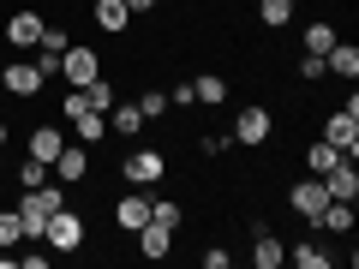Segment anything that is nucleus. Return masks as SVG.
Listing matches in <instances>:
<instances>
[{"label":"nucleus","mask_w":359,"mask_h":269,"mask_svg":"<svg viewBox=\"0 0 359 269\" xmlns=\"http://www.w3.org/2000/svg\"><path fill=\"white\" fill-rule=\"evenodd\" d=\"M66 198H60V186H30L25 198H18V221H25V245L30 240H42V228H48V216L60 209Z\"/></svg>","instance_id":"1"},{"label":"nucleus","mask_w":359,"mask_h":269,"mask_svg":"<svg viewBox=\"0 0 359 269\" xmlns=\"http://www.w3.org/2000/svg\"><path fill=\"white\" fill-rule=\"evenodd\" d=\"M84 240H90V228H84V216H78L72 204H60L48 216V228H42V245H48V251H84Z\"/></svg>","instance_id":"2"},{"label":"nucleus","mask_w":359,"mask_h":269,"mask_svg":"<svg viewBox=\"0 0 359 269\" xmlns=\"http://www.w3.org/2000/svg\"><path fill=\"white\" fill-rule=\"evenodd\" d=\"M318 138H330L341 156H359V96H347L341 108L323 114V132H318Z\"/></svg>","instance_id":"3"},{"label":"nucleus","mask_w":359,"mask_h":269,"mask_svg":"<svg viewBox=\"0 0 359 269\" xmlns=\"http://www.w3.org/2000/svg\"><path fill=\"white\" fill-rule=\"evenodd\" d=\"M276 138V114L257 102H245L240 114H233V144H245V150H264V144Z\"/></svg>","instance_id":"4"},{"label":"nucleus","mask_w":359,"mask_h":269,"mask_svg":"<svg viewBox=\"0 0 359 269\" xmlns=\"http://www.w3.org/2000/svg\"><path fill=\"white\" fill-rule=\"evenodd\" d=\"M120 174H126L132 186H162V179H168V156L150 150V144H132L126 162H120Z\"/></svg>","instance_id":"5"},{"label":"nucleus","mask_w":359,"mask_h":269,"mask_svg":"<svg viewBox=\"0 0 359 269\" xmlns=\"http://www.w3.org/2000/svg\"><path fill=\"white\" fill-rule=\"evenodd\" d=\"M0 90L18 96V102H36L42 90H48V78L36 72V60H6V66H0Z\"/></svg>","instance_id":"6"},{"label":"nucleus","mask_w":359,"mask_h":269,"mask_svg":"<svg viewBox=\"0 0 359 269\" xmlns=\"http://www.w3.org/2000/svg\"><path fill=\"white\" fill-rule=\"evenodd\" d=\"M60 78H66L72 90H84L90 78H102V54L90 48V42H72V48L60 54Z\"/></svg>","instance_id":"7"},{"label":"nucleus","mask_w":359,"mask_h":269,"mask_svg":"<svg viewBox=\"0 0 359 269\" xmlns=\"http://www.w3.org/2000/svg\"><path fill=\"white\" fill-rule=\"evenodd\" d=\"M42 25H48V18H42L36 6H13V18H6V30H0V36H6V48H13V54H25V48H36Z\"/></svg>","instance_id":"8"},{"label":"nucleus","mask_w":359,"mask_h":269,"mask_svg":"<svg viewBox=\"0 0 359 269\" xmlns=\"http://www.w3.org/2000/svg\"><path fill=\"white\" fill-rule=\"evenodd\" d=\"M323 204H330V192H323L318 174H306V179H294V186H287V209H294L299 221H318Z\"/></svg>","instance_id":"9"},{"label":"nucleus","mask_w":359,"mask_h":269,"mask_svg":"<svg viewBox=\"0 0 359 269\" xmlns=\"http://www.w3.org/2000/svg\"><path fill=\"white\" fill-rule=\"evenodd\" d=\"M54 174H60V186L90 179V144H60V156H54Z\"/></svg>","instance_id":"10"},{"label":"nucleus","mask_w":359,"mask_h":269,"mask_svg":"<svg viewBox=\"0 0 359 269\" xmlns=\"http://www.w3.org/2000/svg\"><path fill=\"white\" fill-rule=\"evenodd\" d=\"M90 25H96V30H108V36H126V30H132L126 0H90Z\"/></svg>","instance_id":"11"},{"label":"nucleus","mask_w":359,"mask_h":269,"mask_svg":"<svg viewBox=\"0 0 359 269\" xmlns=\"http://www.w3.org/2000/svg\"><path fill=\"white\" fill-rule=\"evenodd\" d=\"M323 192L341 198V204H353V198H359V167H353V156H341V162L323 174Z\"/></svg>","instance_id":"12"},{"label":"nucleus","mask_w":359,"mask_h":269,"mask_svg":"<svg viewBox=\"0 0 359 269\" xmlns=\"http://www.w3.org/2000/svg\"><path fill=\"white\" fill-rule=\"evenodd\" d=\"M132 240H138V257H150V263H162V257L174 251V228H162V221H144Z\"/></svg>","instance_id":"13"},{"label":"nucleus","mask_w":359,"mask_h":269,"mask_svg":"<svg viewBox=\"0 0 359 269\" xmlns=\"http://www.w3.org/2000/svg\"><path fill=\"white\" fill-rule=\"evenodd\" d=\"M144 221H150V198H144V192L114 198V228H120V233H138Z\"/></svg>","instance_id":"14"},{"label":"nucleus","mask_w":359,"mask_h":269,"mask_svg":"<svg viewBox=\"0 0 359 269\" xmlns=\"http://www.w3.org/2000/svg\"><path fill=\"white\" fill-rule=\"evenodd\" d=\"M60 144H66V138H60V126H54V120H42V126H30L25 150L36 156V162H48V167H54V156H60Z\"/></svg>","instance_id":"15"},{"label":"nucleus","mask_w":359,"mask_h":269,"mask_svg":"<svg viewBox=\"0 0 359 269\" xmlns=\"http://www.w3.org/2000/svg\"><path fill=\"white\" fill-rule=\"evenodd\" d=\"M323 72H335V78L353 84V78H359V42H341V36H335V48L323 54Z\"/></svg>","instance_id":"16"},{"label":"nucleus","mask_w":359,"mask_h":269,"mask_svg":"<svg viewBox=\"0 0 359 269\" xmlns=\"http://www.w3.org/2000/svg\"><path fill=\"white\" fill-rule=\"evenodd\" d=\"M353 204H341V198H330V204H323L318 209V221H311V228H318V233H353Z\"/></svg>","instance_id":"17"},{"label":"nucleus","mask_w":359,"mask_h":269,"mask_svg":"<svg viewBox=\"0 0 359 269\" xmlns=\"http://www.w3.org/2000/svg\"><path fill=\"white\" fill-rule=\"evenodd\" d=\"M192 96H198L204 108H222V102L233 96V84H228L222 72H198V78H192Z\"/></svg>","instance_id":"18"},{"label":"nucleus","mask_w":359,"mask_h":269,"mask_svg":"<svg viewBox=\"0 0 359 269\" xmlns=\"http://www.w3.org/2000/svg\"><path fill=\"white\" fill-rule=\"evenodd\" d=\"M144 126H150V120L138 114V102H114L108 108V132H114V138H138Z\"/></svg>","instance_id":"19"},{"label":"nucleus","mask_w":359,"mask_h":269,"mask_svg":"<svg viewBox=\"0 0 359 269\" xmlns=\"http://www.w3.org/2000/svg\"><path fill=\"white\" fill-rule=\"evenodd\" d=\"M252 263H257V269H282V263H287V245L276 240L269 228H264V233H252Z\"/></svg>","instance_id":"20"},{"label":"nucleus","mask_w":359,"mask_h":269,"mask_svg":"<svg viewBox=\"0 0 359 269\" xmlns=\"http://www.w3.org/2000/svg\"><path fill=\"white\" fill-rule=\"evenodd\" d=\"M299 162H306V174H318V179H323V174H330L335 162H341V150H335L330 138H311L306 150H299Z\"/></svg>","instance_id":"21"},{"label":"nucleus","mask_w":359,"mask_h":269,"mask_svg":"<svg viewBox=\"0 0 359 269\" xmlns=\"http://www.w3.org/2000/svg\"><path fill=\"white\" fill-rule=\"evenodd\" d=\"M287 263L294 269H330L335 257L323 251V240H299V245H287Z\"/></svg>","instance_id":"22"},{"label":"nucleus","mask_w":359,"mask_h":269,"mask_svg":"<svg viewBox=\"0 0 359 269\" xmlns=\"http://www.w3.org/2000/svg\"><path fill=\"white\" fill-rule=\"evenodd\" d=\"M66 126H72V138H78V144H90V150L108 138V114H96V108H90V114H78V120H66Z\"/></svg>","instance_id":"23"},{"label":"nucleus","mask_w":359,"mask_h":269,"mask_svg":"<svg viewBox=\"0 0 359 269\" xmlns=\"http://www.w3.org/2000/svg\"><path fill=\"white\" fill-rule=\"evenodd\" d=\"M335 48V25L330 18H311L306 25V42H299V54H330Z\"/></svg>","instance_id":"24"},{"label":"nucleus","mask_w":359,"mask_h":269,"mask_svg":"<svg viewBox=\"0 0 359 269\" xmlns=\"http://www.w3.org/2000/svg\"><path fill=\"white\" fill-rule=\"evenodd\" d=\"M84 102L96 108V114H108V108L120 102V90H114V78H108V72H102V78H90V84H84Z\"/></svg>","instance_id":"25"},{"label":"nucleus","mask_w":359,"mask_h":269,"mask_svg":"<svg viewBox=\"0 0 359 269\" xmlns=\"http://www.w3.org/2000/svg\"><path fill=\"white\" fill-rule=\"evenodd\" d=\"M294 6H299V0H257V25H264V30H282L287 18H294Z\"/></svg>","instance_id":"26"},{"label":"nucleus","mask_w":359,"mask_h":269,"mask_svg":"<svg viewBox=\"0 0 359 269\" xmlns=\"http://www.w3.org/2000/svg\"><path fill=\"white\" fill-rule=\"evenodd\" d=\"M150 221H162V228L180 233V221H186V204L180 198H150Z\"/></svg>","instance_id":"27"},{"label":"nucleus","mask_w":359,"mask_h":269,"mask_svg":"<svg viewBox=\"0 0 359 269\" xmlns=\"http://www.w3.org/2000/svg\"><path fill=\"white\" fill-rule=\"evenodd\" d=\"M48 174H54L48 162H36V156H25V162H18V192H30V186H48Z\"/></svg>","instance_id":"28"},{"label":"nucleus","mask_w":359,"mask_h":269,"mask_svg":"<svg viewBox=\"0 0 359 269\" xmlns=\"http://www.w3.org/2000/svg\"><path fill=\"white\" fill-rule=\"evenodd\" d=\"M0 245H25V221H18V209H0Z\"/></svg>","instance_id":"29"},{"label":"nucleus","mask_w":359,"mask_h":269,"mask_svg":"<svg viewBox=\"0 0 359 269\" xmlns=\"http://www.w3.org/2000/svg\"><path fill=\"white\" fill-rule=\"evenodd\" d=\"M132 102H138L144 120H162L168 114V96H162V90H144V96H132Z\"/></svg>","instance_id":"30"},{"label":"nucleus","mask_w":359,"mask_h":269,"mask_svg":"<svg viewBox=\"0 0 359 269\" xmlns=\"http://www.w3.org/2000/svg\"><path fill=\"white\" fill-rule=\"evenodd\" d=\"M78 114H90V102H84V90L66 84V96H60V120H78Z\"/></svg>","instance_id":"31"},{"label":"nucleus","mask_w":359,"mask_h":269,"mask_svg":"<svg viewBox=\"0 0 359 269\" xmlns=\"http://www.w3.org/2000/svg\"><path fill=\"white\" fill-rule=\"evenodd\" d=\"M294 72H299V84H318V78H323V54H299Z\"/></svg>","instance_id":"32"},{"label":"nucleus","mask_w":359,"mask_h":269,"mask_svg":"<svg viewBox=\"0 0 359 269\" xmlns=\"http://www.w3.org/2000/svg\"><path fill=\"white\" fill-rule=\"evenodd\" d=\"M228 263H233L228 245H204V269H228Z\"/></svg>","instance_id":"33"},{"label":"nucleus","mask_w":359,"mask_h":269,"mask_svg":"<svg viewBox=\"0 0 359 269\" xmlns=\"http://www.w3.org/2000/svg\"><path fill=\"white\" fill-rule=\"evenodd\" d=\"M18 263H25V269H48V263H54V251H48V245H42V251H25V257H18Z\"/></svg>","instance_id":"34"},{"label":"nucleus","mask_w":359,"mask_h":269,"mask_svg":"<svg viewBox=\"0 0 359 269\" xmlns=\"http://www.w3.org/2000/svg\"><path fill=\"white\" fill-rule=\"evenodd\" d=\"M126 13L138 18V13H156V0H126Z\"/></svg>","instance_id":"35"},{"label":"nucleus","mask_w":359,"mask_h":269,"mask_svg":"<svg viewBox=\"0 0 359 269\" xmlns=\"http://www.w3.org/2000/svg\"><path fill=\"white\" fill-rule=\"evenodd\" d=\"M6 138H13V126H6V120H0V150H6Z\"/></svg>","instance_id":"36"},{"label":"nucleus","mask_w":359,"mask_h":269,"mask_svg":"<svg viewBox=\"0 0 359 269\" xmlns=\"http://www.w3.org/2000/svg\"><path fill=\"white\" fill-rule=\"evenodd\" d=\"M0 179H6V162H0Z\"/></svg>","instance_id":"37"},{"label":"nucleus","mask_w":359,"mask_h":269,"mask_svg":"<svg viewBox=\"0 0 359 269\" xmlns=\"http://www.w3.org/2000/svg\"><path fill=\"white\" fill-rule=\"evenodd\" d=\"M0 96H6V90H0Z\"/></svg>","instance_id":"38"}]
</instances>
